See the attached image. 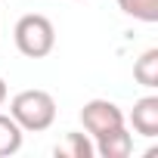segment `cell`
Listing matches in <instances>:
<instances>
[{
	"label": "cell",
	"mask_w": 158,
	"mask_h": 158,
	"mask_svg": "<svg viewBox=\"0 0 158 158\" xmlns=\"http://www.w3.org/2000/svg\"><path fill=\"white\" fill-rule=\"evenodd\" d=\"M10 115L16 118V124L25 133H44L56 121V99H53V93L37 90V87L19 90L10 99Z\"/></svg>",
	"instance_id": "cell-1"
},
{
	"label": "cell",
	"mask_w": 158,
	"mask_h": 158,
	"mask_svg": "<svg viewBox=\"0 0 158 158\" xmlns=\"http://www.w3.org/2000/svg\"><path fill=\"white\" fill-rule=\"evenodd\" d=\"M13 40H16V50L25 56V59H44L53 53L56 47V28L47 16L40 13H28L16 22L13 28Z\"/></svg>",
	"instance_id": "cell-2"
},
{
	"label": "cell",
	"mask_w": 158,
	"mask_h": 158,
	"mask_svg": "<svg viewBox=\"0 0 158 158\" xmlns=\"http://www.w3.org/2000/svg\"><path fill=\"white\" fill-rule=\"evenodd\" d=\"M81 124H84V130L96 139V136H102V133H109V130L124 127L127 118H124V112H121L112 99H90V102H84V109H81Z\"/></svg>",
	"instance_id": "cell-3"
},
{
	"label": "cell",
	"mask_w": 158,
	"mask_h": 158,
	"mask_svg": "<svg viewBox=\"0 0 158 158\" xmlns=\"http://www.w3.org/2000/svg\"><path fill=\"white\" fill-rule=\"evenodd\" d=\"M130 127L139 136H146V139L158 136V96L155 93H149V96H143V99L133 102V109H130Z\"/></svg>",
	"instance_id": "cell-4"
},
{
	"label": "cell",
	"mask_w": 158,
	"mask_h": 158,
	"mask_svg": "<svg viewBox=\"0 0 158 158\" xmlns=\"http://www.w3.org/2000/svg\"><path fill=\"white\" fill-rule=\"evenodd\" d=\"M93 149H96L99 158H127L133 152V136H130V130L124 124L118 130H109V133L96 136L93 139Z\"/></svg>",
	"instance_id": "cell-5"
},
{
	"label": "cell",
	"mask_w": 158,
	"mask_h": 158,
	"mask_svg": "<svg viewBox=\"0 0 158 158\" xmlns=\"http://www.w3.org/2000/svg\"><path fill=\"white\" fill-rule=\"evenodd\" d=\"M56 158H93L96 149H93V136L90 133H65L56 149H53Z\"/></svg>",
	"instance_id": "cell-6"
},
{
	"label": "cell",
	"mask_w": 158,
	"mask_h": 158,
	"mask_svg": "<svg viewBox=\"0 0 158 158\" xmlns=\"http://www.w3.org/2000/svg\"><path fill=\"white\" fill-rule=\"evenodd\" d=\"M133 81L146 90H155L158 87V50H146L136 62H133Z\"/></svg>",
	"instance_id": "cell-7"
},
{
	"label": "cell",
	"mask_w": 158,
	"mask_h": 158,
	"mask_svg": "<svg viewBox=\"0 0 158 158\" xmlns=\"http://www.w3.org/2000/svg\"><path fill=\"white\" fill-rule=\"evenodd\" d=\"M22 139H25V130L16 124L13 115H0V158H10L22 149Z\"/></svg>",
	"instance_id": "cell-8"
},
{
	"label": "cell",
	"mask_w": 158,
	"mask_h": 158,
	"mask_svg": "<svg viewBox=\"0 0 158 158\" xmlns=\"http://www.w3.org/2000/svg\"><path fill=\"white\" fill-rule=\"evenodd\" d=\"M118 10L136 22H146V25L158 22V0H118Z\"/></svg>",
	"instance_id": "cell-9"
},
{
	"label": "cell",
	"mask_w": 158,
	"mask_h": 158,
	"mask_svg": "<svg viewBox=\"0 0 158 158\" xmlns=\"http://www.w3.org/2000/svg\"><path fill=\"white\" fill-rule=\"evenodd\" d=\"M6 96H10V90H6V81H3V74H0V106L6 102Z\"/></svg>",
	"instance_id": "cell-10"
}]
</instances>
